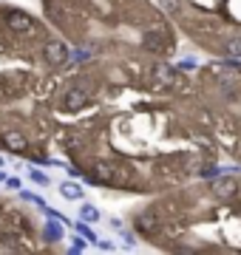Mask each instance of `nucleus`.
<instances>
[{
    "mask_svg": "<svg viewBox=\"0 0 241 255\" xmlns=\"http://www.w3.org/2000/svg\"><path fill=\"white\" fill-rule=\"evenodd\" d=\"M74 60V48L43 14L0 3V150L51 162L57 91Z\"/></svg>",
    "mask_w": 241,
    "mask_h": 255,
    "instance_id": "nucleus-2",
    "label": "nucleus"
},
{
    "mask_svg": "<svg viewBox=\"0 0 241 255\" xmlns=\"http://www.w3.org/2000/svg\"><path fill=\"white\" fill-rule=\"evenodd\" d=\"M43 17L80 57L176 60L173 20L156 0H40Z\"/></svg>",
    "mask_w": 241,
    "mask_h": 255,
    "instance_id": "nucleus-3",
    "label": "nucleus"
},
{
    "mask_svg": "<svg viewBox=\"0 0 241 255\" xmlns=\"http://www.w3.org/2000/svg\"><path fill=\"white\" fill-rule=\"evenodd\" d=\"M54 150L71 176L142 199L219 173L222 159L187 65L80 54L57 91Z\"/></svg>",
    "mask_w": 241,
    "mask_h": 255,
    "instance_id": "nucleus-1",
    "label": "nucleus"
},
{
    "mask_svg": "<svg viewBox=\"0 0 241 255\" xmlns=\"http://www.w3.org/2000/svg\"><path fill=\"white\" fill-rule=\"evenodd\" d=\"M31 179H34V182H37V184H48V176L37 173V170H34V173H31Z\"/></svg>",
    "mask_w": 241,
    "mask_h": 255,
    "instance_id": "nucleus-8",
    "label": "nucleus"
},
{
    "mask_svg": "<svg viewBox=\"0 0 241 255\" xmlns=\"http://www.w3.org/2000/svg\"><path fill=\"white\" fill-rule=\"evenodd\" d=\"M63 230L54 219H40L34 210L17 199L0 196V253L6 255H37L60 253Z\"/></svg>",
    "mask_w": 241,
    "mask_h": 255,
    "instance_id": "nucleus-5",
    "label": "nucleus"
},
{
    "mask_svg": "<svg viewBox=\"0 0 241 255\" xmlns=\"http://www.w3.org/2000/svg\"><path fill=\"white\" fill-rule=\"evenodd\" d=\"M60 193H63V199H68V201H77V199H83V187H80V184H68L65 182L63 187H60Z\"/></svg>",
    "mask_w": 241,
    "mask_h": 255,
    "instance_id": "nucleus-6",
    "label": "nucleus"
},
{
    "mask_svg": "<svg viewBox=\"0 0 241 255\" xmlns=\"http://www.w3.org/2000/svg\"><path fill=\"white\" fill-rule=\"evenodd\" d=\"M190 46L241 63V0H156Z\"/></svg>",
    "mask_w": 241,
    "mask_h": 255,
    "instance_id": "nucleus-4",
    "label": "nucleus"
},
{
    "mask_svg": "<svg viewBox=\"0 0 241 255\" xmlns=\"http://www.w3.org/2000/svg\"><path fill=\"white\" fill-rule=\"evenodd\" d=\"M83 219L85 221H97V219H100V210L91 207V204H85V207H83Z\"/></svg>",
    "mask_w": 241,
    "mask_h": 255,
    "instance_id": "nucleus-7",
    "label": "nucleus"
}]
</instances>
